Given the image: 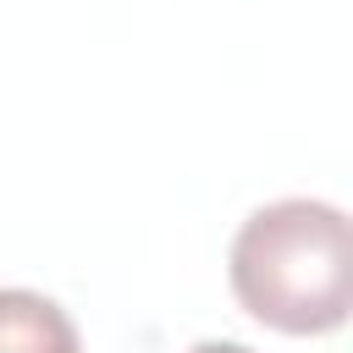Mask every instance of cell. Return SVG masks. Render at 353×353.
Masks as SVG:
<instances>
[{
    "mask_svg": "<svg viewBox=\"0 0 353 353\" xmlns=\"http://www.w3.org/2000/svg\"><path fill=\"white\" fill-rule=\"evenodd\" d=\"M188 353H254V347H243V342H199Z\"/></svg>",
    "mask_w": 353,
    "mask_h": 353,
    "instance_id": "3957f363",
    "label": "cell"
},
{
    "mask_svg": "<svg viewBox=\"0 0 353 353\" xmlns=\"http://www.w3.org/2000/svg\"><path fill=\"white\" fill-rule=\"evenodd\" d=\"M237 303L287 336L336 331L353 309V232L325 199H276L254 210L232 237Z\"/></svg>",
    "mask_w": 353,
    "mask_h": 353,
    "instance_id": "6da1fadb",
    "label": "cell"
},
{
    "mask_svg": "<svg viewBox=\"0 0 353 353\" xmlns=\"http://www.w3.org/2000/svg\"><path fill=\"white\" fill-rule=\"evenodd\" d=\"M0 353H83L61 303L28 287H0Z\"/></svg>",
    "mask_w": 353,
    "mask_h": 353,
    "instance_id": "7a4b0ae2",
    "label": "cell"
}]
</instances>
